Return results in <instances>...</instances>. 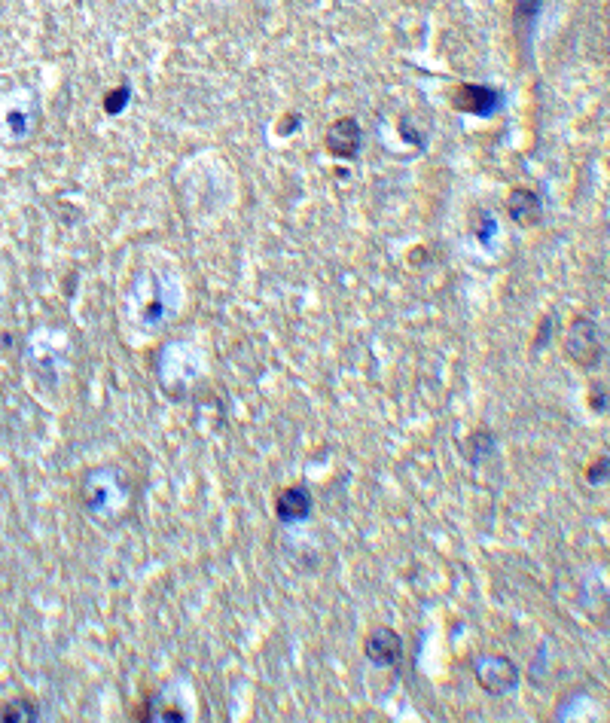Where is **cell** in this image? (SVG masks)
<instances>
[{"label":"cell","mask_w":610,"mask_h":723,"mask_svg":"<svg viewBox=\"0 0 610 723\" xmlns=\"http://www.w3.org/2000/svg\"><path fill=\"white\" fill-rule=\"evenodd\" d=\"M473 675L485 693H507L519 684V669L510 656H479L473 659Z\"/></svg>","instance_id":"3957f363"},{"label":"cell","mask_w":610,"mask_h":723,"mask_svg":"<svg viewBox=\"0 0 610 723\" xmlns=\"http://www.w3.org/2000/svg\"><path fill=\"white\" fill-rule=\"evenodd\" d=\"M135 717H138V720H144V723H180V720H183V711H180V708H174V705L144 702V705H138Z\"/></svg>","instance_id":"30bf717a"},{"label":"cell","mask_w":610,"mask_h":723,"mask_svg":"<svg viewBox=\"0 0 610 723\" xmlns=\"http://www.w3.org/2000/svg\"><path fill=\"white\" fill-rule=\"evenodd\" d=\"M589 406L595 409V412H607V385L601 382V385H592V397H589Z\"/></svg>","instance_id":"5bb4252c"},{"label":"cell","mask_w":610,"mask_h":723,"mask_svg":"<svg viewBox=\"0 0 610 723\" xmlns=\"http://www.w3.org/2000/svg\"><path fill=\"white\" fill-rule=\"evenodd\" d=\"M507 214L516 226H540L543 220V202L528 187H513L507 193Z\"/></svg>","instance_id":"8992f818"},{"label":"cell","mask_w":610,"mask_h":723,"mask_svg":"<svg viewBox=\"0 0 610 723\" xmlns=\"http://www.w3.org/2000/svg\"><path fill=\"white\" fill-rule=\"evenodd\" d=\"M40 720V705L31 696H16L0 705V723H34Z\"/></svg>","instance_id":"ba28073f"},{"label":"cell","mask_w":610,"mask_h":723,"mask_svg":"<svg viewBox=\"0 0 610 723\" xmlns=\"http://www.w3.org/2000/svg\"><path fill=\"white\" fill-rule=\"evenodd\" d=\"M129 101H132V86L122 83L119 89H113V92L104 95V113H107V116H119L122 110L129 107Z\"/></svg>","instance_id":"7c38bea8"},{"label":"cell","mask_w":610,"mask_h":723,"mask_svg":"<svg viewBox=\"0 0 610 723\" xmlns=\"http://www.w3.org/2000/svg\"><path fill=\"white\" fill-rule=\"evenodd\" d=\"M461 452H464V458H467L470 464H482L485 455H495V452H498V440H495L492 431H476V434H470V437L461 443Z\"/></svg>","instance_id":"9c48e42d"},{"label":"cell","mask_w":610,"mask_h":723,"mask_svg":"<svg viewBox=\"0 0 610 723\" xmlns=\"http://www.w3.org/2000/svg\"><path fill=\"white\" fill-rule=\"evenodd\" d=\"M540 10H543V0H519L516 13H513L516 31H519V34H522V31H531L534 22H537V16H540Z\"/></svg>","instance_id":"8fae6325"},{"label":"cell","mask_w":610,"mask_h":723,"mask_svg":"<svg viewBox=\"0 0 610 723\" xmlns=\"http://www.w3.org/2000/svg\"><path fill=\"white\" fill-rule=\"evenodd\" d=\"M324 147L333 159H342V162H351L357 159L360 147H363V129L354 116H339L330 123L327 135H324Z\"/></svg>","instance_id":"277c9868"},{"label":"cell","mask_w":610,"mask_h":723,"mask_svg":"<svg viewBox=\"0 0 610 723\" xmlns=\"http://www.w3.org/2000/svg\"><path fill=\"white\" fill-rule=\"evenodd\" d=\"M565 354L580 370H598V364L604 360V333L598 330V324L592 318L577 315L571 321L568 336H565Z\"/></svg>","instance_id":"6da1fadb"},{"label":"cell","mask_w":610,"mask_h":723,"mask_svg":"<svg viewBox=\"0 0 610 723\" xmlns=\"http://www.w3.org/2000/svg\"><path fill=\"white\" fill-rule=\"evenodd\" d=\"M452 107L470 116H495L504 107V92L485 83H461L452 89Z\"/></svg>","instance_id":"7a4b0ae2"},{"label":"cell","mask_w":610,"mask_h":723,"mask_svg":"<svg viewBox=\"0 0 610 723\" xmlns=\"http://www.w3.org/2000/svg\"><path fill=\"white\" fill-rule=\"evenodd\" d=\"M309 513H312V492L305 489V486H287V489L278 492V498H275V516H278L284 525L309 519Z\"/></svg>","instance_id":"52a82bcc"},{"label":"cell","mask_w":610,"mask_h":723,"mask_svg":"<svg viewBox=\"0 0 610 723\" xmlns=\"http://www.w3.org/2000/svg\"><path fill=\"white\" fill-rule=\"evenodd\" d=\"M400 138H406V141H412L415 147H421V144H424V138H421V135H415V132H412V129H409L406 123H400Z\"/></svg>","instance_id":"9a60e30c"},{"label":"cell","mask_w":610,"mask_h":723,"mask_svg":"<svg viewBox=\"0 0 610 723\" xmlns=\"http://www.w3.org/2000/svg\"><path fill=\"white\" fill-rule=\"evenodd\" d=\"M363 653H366V659L373 662V666L394 669L397 662L403 659V638L391 626H376L370 635L363 638Z\"/></svg>","instance_id":"5b68a950"},{"label":"cell","mask_w":610,"mask_h":723,"mask_svg":"<svg viewBox=\"0 0 610 723\" xmlns=\"http://www.w3.org/2000/svg\"><path fill=\"white\" fill-rule=\"evenodd\" d=\"M586 479H589V486H604V482H607V455H601L598 461L589 464Z\"/></svg>","instance_id":"4fadbf2b"}]
</instances>
